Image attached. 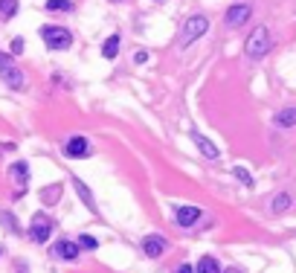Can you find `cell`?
<instances>
[{
    "instance_id": "obj_1",
    "label": "cell",
    "mask_w": 296,
    "mask_h": 273,
    "mask_svg": "<svg viewBox=\"0 0 296 273\" xmlns=\"http://www.w3.org/2000/svg\"><path fill=\"white\" fill-rule=\"evenodd\" d=\"M270 50H273V38H270V29H267V26H256V29H253V35L247 38L244 52L250 55V58H264V55H267Z\"/></svg>"
},
{
    "instance_id": "obj_2",
    "label": "cell",
    "mask_w": 296,
    "mask_h": 273,
    "mask_svg": "<svg viewBox=\"0 0 296 273\" xmlns=\"http://www.w3.org/2000/svg\"><path fill=\"white\" fill-rule=\"evenodd\" d=\"M41 38H44V44H47L49 50H70L73 47V35L64 26L47 23V26H41Z\"/></svg>"
},
{
    "instance_id": "obj_3",
    "label": "cell",
    "mask_w": 296,
    "mask_h": 273,
    "mask_svg": "<svg viewBox=\"0 0 296 273\" xmlns=\"http://www.w3.org/2000/svg\"><path fill=\"white\" fill-rule=\"evenodd\" d=\"M0 79L12 87V90H23V87H26V76L20 73V67H17L6 52H0Z\"/></svg>"
},
{
    "instance_id": "obj_4",
    "label": "cell",
    "mask_w": 296,
    "mask_h": 273,
    "mask_svg": "<svg viewBox=\"0 0 296 273\" xmlns=\"http://www.w3.org/2000/svg\"><path fill=\"white\" fill-rule=\"evenodd\" d=\"M206 29H209V17H206V15L186 17V23H183V29H180V44H183V47H189V44L197 41L200 35H206Z\"/></svg>"
},
{
    "instance_id": "obj_5",
    "label": "cell",
    "mask_w": 296,
    "mask_h": 273,
    "mask_svg": "<svg viewBox=\"0 0 296 273\" xmlns=\"http://www.w3.org/2000/svg\"><path fill=\"white\" fill-rule=\"evenodd\" d=\"M29 236H32V241H38V244L49 241V236H52V221H49L44 212L32 215V224H29Z\"/></svg>"
},
{
    "instance_id": "obj_6",
    "label": "cell",
    "mask_w": 296,
    "mask_h": 273,
    "mask_svg": "<svg viewBox=\"0 0 296 273\" xmlns=\"http://www.w3.org/2000/svg\"><path fill=\"white\" fill-rule=\"evenodd\" d=\"M250 15H253V6L235 3V6H230V12L224 15V23H227L230 29H238V26H244L247 20H250Z\"/></svg>"
},
{
    "instance_id": "obj_7",
    "label": "cell",
    "mask_w": 296,
    "mask_h": 273,
    "mask_svg": "<svg viewBox=\"0 0 296 273\" xmlns=\"http://www.w3.org/2000/svg\"><path fill=\"white\" fill-rule=\"evenodd\" d=\"M140 247H143V253H146L148 259H160L165 250H168V239H165V236H146Z\"/></svg>"
},
{
    "instance_id": "obj_8",
    "label": "cell",
    "mask_w": 296,
    "mask_h": 273,
    "mask_svg": "<svg viewBox=\"0 0 296 273\" xmlns=\"http://www.w3.org/2000/svg\"><path fill=\"white\" fill-rule=\"evenodd\" d=\"M64 154L67 157H73V160H82V157L90 154V142H87L84 136H70L67 145H64Z\"/></svg>"
},
{
    "instance_id": "obj_9",
    "label": "cell",
    "mask_w": 296,
    "mask_h": 273,
    "mask_svg": "<svg viewBox=\"0 0 296 273\" xmlns=\"http://www.w3.org/2000/svg\"><path fill=\"white\" fill-rule=\"evenodd\" d=\"M52 256L64 259V262H73V259H79V244H73V241H55V247H52Z\"/></svg>"
},
{
    "instance_id": "obj_10",
    "label": "cell",
    "mask_w": 296,
    "mask_h": 273,
    "mask_svg": "<svg viewBox=\"0 0 296 273\" xmlns=\"http://www.w3.org/2000/svg\"><path fill=\"white\" fill-rule=\"evenodd\" d=\"M174 215H177V224H180V227H192V224L200 221V215H203V212H200L197 206H177V212H174Z\"/></svg>"
},
{
    "instance_id": "obj_11",
    "label": "cell",
    "mask_w": 296,
    "mask_h": 273,
    "mask_svg": "<svg viewBox=\"0 0 296 273\" xmlns=\"http://www.w3.org/2000/svg\"><path fill=\"white\" fill-rule=\"evenodd\" d=\"M192 139H195V145L200 148V154H203L206 160H218V157H221V154H218V148H215L212 142L200 134V131H192Z\"/></svg>"
},
{
    "instance_id": "obj_12",
    "label": "cell",
    "mask_w": 296,
    "mask_h": 273,
    "mask_svg": "<svg viewBox=\"0 0 296 273\" xmlns=\"http://www.w3.org/2000/svg\"><path fill=\"white\" fill-rule=\"evenodd\" d=\"M273 122H276V128H282V131L294 128L296 125V108H282L279 114L273 117Z\"/></svg>"
},
{
    "instance_id": "obj_13",
    "label": "cell",
    "mask_w": 296,
    "mask_h": 273,
    "mask_svg": "<svg viewBox=\"0 0 296 273\" xmlns=\"http://www.w3.org/2000/svg\"><path fill=\"white\" fill-rule=\"evenodd\" d=\"M9 177L23 189V186H26V180H29V166H26L23 160H20V163H12V166H9Z\"/></svg>"
},
{
    "instance_id": "obj_14",
    "label": "cell",
    "mask_w": 296,
    "mask_h": 273,
    "mask_svg": "<svg viewBox=\"0 0 296 273\" xmlns=\"http://www.w3.org/2000/svg\"><path fill=\"white\" fill-rule=\"evenodd\" d=\"M73 186H76V192H79V195H82L84 206H87V209H90V212H96V201H93V192H90V189L84 186V183H82V180H79V177H73Z\"/></svg>"
},
{
    "instance_id": "obj_15",
    "label": "cell",
    "mask_w": 296,
    "mask_h": 273,
    "mask_svg": "<svg viewBox=\"0 0 296 273\" xmlns=\"http://www.w3.org/2000/svg\"><path fill=\"white\" fill-rule=\"evenodd\" d=\"M119 44H122V41H119V35H111V38L102 44V55H105L108 61H114L116 55H119Z\"/></svg>"
},
{
    "instance_id": "obj_16",
    "label": "cell",
    "mask_w": 296,
    "mask_h": 273,
    "mask_svg": "<svg viewBox=\"0 0 296 273\" xmlns=\"http://www.w3.org/2000/svg\"><path fill=\"white\" fill-rule=\"evenodd\" d=\"M17 15V0H0V20H12Z\"/></svg>"
},
{
    "instance_id": "obj_17",
    "label": "cell",
    "mask_w": 296,
    "mask_h": 273,
    "mask_svg": "<svg viewBox=\"0 0 296 273\" xmlns=\"http://www.w3.org/2000/svg\"><path fill=\"white\" fill-rule=\"evenodd\" d=\"M195 273H221V268H218V262H215L212 256H203L200 262H197Z\"/></svg>"
},
{
    "instance_id": "obj_18",
    "label": "cell",
    "mask_w": 296,
    "mask_h": 273,
    "mask_svg": "<svg viewBox=\"0 0 296 273\" xmlns=\"http://www.w3.org/2000/svg\"><path fill=\"white\" fill-rule=\"evenodd\" d=\"M270 209H273V212H288V209H291V195H288V192H279V195L273 198Z\"/></svg>"
},
{
    "instance_id": "obj_19",
    "label": "cell",
    "mask_w": 296,
    "mask_h": 273,
    "mask_svg": "<svg viewBox=\"0 0 296 273\" xmlns=\"http://www.w3.org/2000/svg\"><path fill=\"white\" fill-rule=\"evenodd\" d=\"M49 12H73V3L70 0H47Z\"/></svg>"
},
{
    "instance_id": "obj_20",
    "label": "cell",
    "mask_w": 296,
    "mask_h": 273,
    "mask_svg": "<svg viewBox=\"0 0 296 273\" xmlns=\"http://www.w3.org/2000/svg\"><path fill=\"white\" fill-rule=\"evenodd\" d=\"M232 174H235V177H238V180H241L244 186H250V183H253V174H250V171H247L244 166H235V171H232Z\"/></svg>"
},
{
    "instance_id": "obj_21",
    "label": "cell",
    "mask_w": 296,
    "mask_h": 273,
    "mask_svg": "<svg viewBox=\"0 0 296 273\" xmlns=\"http://www.w3.org/2000/svg\"><path fill=\"white\" fill-rule=\"evenodd\" d=\"M79 244H82V250H96V247H99V241L93 239V236H82Z\"/></svg>"
},
{
    "instance_id": "obj_22",
    "label": "cell",
    "mask_w": 296,
    "mask_h": 273,
    "mask_svg": "<svg viewBox=\"0 0 296 273\" xmlns=\"http://www.w3.org/2000/svg\"><path fill=\"white\" fill-rule=\"evenodd\" d=\"M134 61H137V64H146V61H148V52H146V50L134 52Z\"/></svg>"
},
{
    "instance_id": "obj_23",
    "label": "cell",
    "mask_w": 296,
    "mask_h": 273,
    "mask_svg": "<svg viewBox=\"0 0 296 273\" xmlns=\"http://www.w3.org/2000/svg\"><path fill=\"white\" fill-rule=\"evenodd\" d=\"M12 52H23V38H15V41H12Z\"/></svg>"
},
{
    "instance_id": "obj_24",
    "label": "cell",
    "mask_w": 296,
    "mask_h": 273,
    "mask_svg": "<svg viewBox=\"0 0 296 273\" xmlns=\"http://www.w3.org/2000/svg\"><path fill=\"white\" fill-rule=\"evenodd\" d=\"M174 273H195V268H192V265H177Z\"/></svg>"
},
{
    "instance_id": "obj_25",
    "label": "cell",
    "mask_w": 296,
    "mask_h": 273,
    "mask_svg": "<svg viewBox=\"0 0 296 273\" xmlns=\"http://www.w3.org/2000/svg\"><path fill=\"white\" fill-rule=\"evenodd\" d=\"M3 221H6V227H9V230H17V227H15V218H12L9 212H3Z\"/></svg>"
},
{
    "instance_id": "obj_26",
    "label": "cell",
    "mask_w": 296,
    "mask_h": 273,
    "mask_svg": "<svg viewBox=\"0 0 296 273\" xmlns=\"http://www.w3.org/2000/svg\"><path fill=\"white\" fill-rule=\"evenodd\" d=\"M224 273H241V271H238V268H230V271H224Z\"/></svg>"
}]
</instances>
